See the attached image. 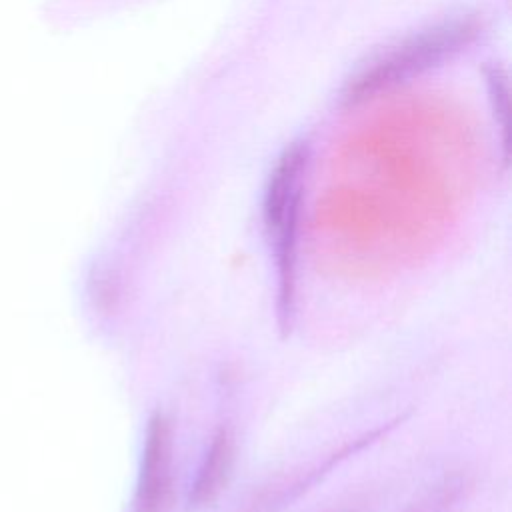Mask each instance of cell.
I'll list each match as a JSON object with an SVG mask.
<instances>
[{
    "label": "cell",
    "mask_w": 512,
    "mask_h": 512,
    "mask_svg": "<svg viewBox=\"0 0 512 512\" xmlns=\"http://www.w3.org/2000/svg\"><path fill=\"white\" fill-rule=\"evenodd\" d=\"M462 488V480L456 476L444 478L434 484L426 494H422L416 502L408 504L402 512H446L454 500L458 498Z\"/></svg>",
    "instance_id": "cell-6"
},
{
    "label": "cell",
    "mask_w": 512,
    "mask_h": 512,
    "mask_svg": "<svg viewBox=\"0 0 512 512\" xmlns=\"http://www.w3.org/2000/svg\"><path fill=\"white\" fill-rule=\"evenodd\" d=\"M308 150L304 144L296 142L282 152L264 194V224L268 236H272L280 226L300 220L302 202V180L306 170Z\"/></svg>",
    "instance_id": "cell-3"
},
{
    "label": "cell",
    "mask_w": 512,
    "mask_h": 512,
    "mask_svg": "<svg viewBox=\"0 0 512 512\" xmlns=\"http://www.w3.org/2000/svg\"><path fill=\"white\" fill-rule=\"evenodd\" d=\"M234 466V434L228 426H220L210 438L194 482L190 486V508H206L224 492Z\"/></svg>",
    "instance_id": "cell-4"
},
{
    "label": "cell",
    "mask_w": 512,
    "mask_h": 512,
    "mask_svg": "<svg viewBox=\"0 0 512 512\" xmlns=\"http://www.w3.org/2000/svg\"><path fill=\"white\" fill-rule=\"evenodd\" d=\"M486 84H488V94L492 102V112L496 126L500 128L502 136V148H504V158H508V148H510V128H508V90H506V78L502 70L488 68L486 72Z\"/></svg>",
    "instance_id": "cell-5"
},
{
    "label": "cell",
    "mask_w": 512,
    "mask_h": 512,
    "mask_svg": "<svg viewBox=\"0 0 512 512\" xmlns=\"http://www.w3.org/2000/svg\"><path fill=\"white\" fill-rule=\"evenodd\" d=\"M472 34L474 26L470 22H452L410 38L402 46H396L386 56L372 62L370 68L362 70L350 82L346 90V100L356 102L390 84H396L398 80L438 62L446 54L456 52L472 38Z\"/></svg>",
    "instance_id": "cell-1"
},
{
    "label": "cell",
    "mask_w": 512,
    "mask_h": 512,
    "mask_svg": "<svg viewBox=\"0 0 512 512\" xmlns=\"http://www.w3.org/2000/svg\"><path fill=\"white\" fill-rule=\"evenodd\" d=\"M172 426L162 412L148 418L132 512H166L172 492Z\"/></svg>",
    "instance_id": "cell-2"
}]
</instances>
